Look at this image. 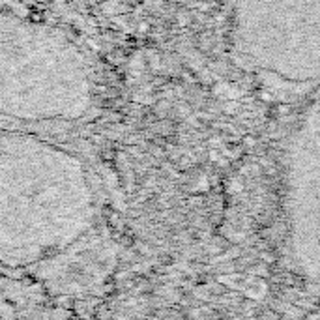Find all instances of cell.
I'll return each mask as SVG.
<instances>
[{
  "mask_svg": "<svg viewBox=\"0 0 320 320\" xmlns=\"http://www.w3.org/2000/svg\"><path fill=\"white\" fill-rule=\"evenodd\" d=\"M96 218V195L77 155L0 126V264L26 266L79 242Z\"/></svg>",
  "mask_w": 320,
  "mask_h": 320,
  "instance_id": "6da1fadb",
  "label": "cell"
},
{
  "mask_svg": "<svg viewBox=\"0 0 320 320\" xmlns=\"http://www.w3.org/2000/svg\"><path fill=\"white\" fill-rule=\"evenodd\" d=\"M92 103L90 62L73 39L51 25L0 12V126L75 122Z\"/></svg>",
  "mask_w": 320,
  "mask_h": 320,
  "instance_id": "7a4b0ae2",
  "label": "cell"
},
{
  "mask_svg": "<svg viewBox=\"0 0 320 320\" xmlns=\"http://www.w3.org/2000/svg\"><path fill=\"white\" fill-rule=\"evenodd\" d=\"M225 109H227V113H229V115H232V113H236V103H229V105H227Z\"/></svg>",
  "mask_w": 320,
  "mask_h": 320,
  "instance_id": "3957f363",
  "label": "cell"
}]
</instances>
